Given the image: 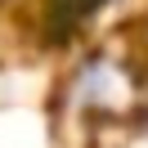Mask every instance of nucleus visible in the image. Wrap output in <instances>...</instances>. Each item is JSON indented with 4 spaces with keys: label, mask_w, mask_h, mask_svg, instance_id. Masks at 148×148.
Segmentation results:
<instances>
[{
    "label": "nucleus",
    "mask_w": 148,
    "mask_h": 148,
    "mask_svg": "<svg viewBox=\"0 0 148 148\" xmlns=\"http://www.w3.org/2000/svg\"><path fill=\"white\" fill-rule=\"evenodd\" d=\"M103 0H49V40H67L94 9H99Z\"/></svg>",
    "instance_id": "1"
}]
</instances>
